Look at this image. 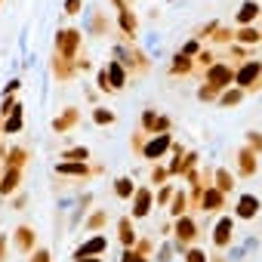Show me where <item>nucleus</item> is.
<instances>
[{"label": "nucleus", "mask_w": 262, "mask_h": 262, "mask_svg": "<svg viewBox=\"0 0 262 262\" xmlns=\"http://www.w3.org/2000/svg\"><path fill=\"white\" fill-rule=\"evenodd\" d=\"M108 77H111V80H114V90H117V86H120V83H123V71H120V68H117V65H114V62H111V68H108Z\"/></svg>", "instance_id": "obj_6"}, {"label": "nucleus", "mask_w": 262, "mask_h": 262, "mask_svg": "<svg viewBox=\"0 0 262 262\" xmlns=\"http://www.w3.org/2000/svg\"><path fill=\"white\" fill-rule=\"evenodd\" d=\"M164 148H167V139H155V142L145 148V155H148V158H155V155H161Z\"/></svg>", "instance_id": "obj_5"}, {"label": "nucleus", "mask_w": 262, "mask_h": 262, "mask_svg": "<svg viewBox=\"0 0 262 262\" xmlns=\"http://www.w3.org/2000/svg\"><path fill=\"white\" fill-rule=\"evenodd\" d=\"M129 191H133V188H129V179H120V182H117V194H123V198H126Z\"/></svg>", "instance_id": "obj_7"}, {"label": "nucleus", "mask_w": 262, "mask_h": 262, "mask_svg": "<svg viewBox=\"0 0 262 262\" xmlns=\"http://www.w3.org/2000/svg\"><path fill=\"white\" fill-rule=\"evenodd\" d=\"M31 262H50V253H47V250H37V253L31 256Z\"/></svg>", "instance_id": "obj_9"}, {"label": "nucleus", "mask_w": 262, "mask_h": 262, "mask_svg": "<svg viewBox=\"0 0 262 262\" xmlns=\"http://www.w3.org/2000/svg\"><path fill=\"white\" fill-rule=\"evenodd\" d=\"M93 262H96V259H93Z\"/></svg>", "instance_id": "obj_11"}, {"label": "nucleus", "mask_w": 262, "mask_h": 262, "mask_svg": "<svg viewBox=\"0 0 262 262\" xmlns=\"http://www.w3.org/2000/svg\"><path fill=\"white\" fill-rule=\"evenodd\" d=\"M22 126V114H19V105L13 108V117L7 120V133H16V129Z\"/></svg>", "instance_id": "obj_4"}, {"label": "nucleus", "mask_w": 262, "mask_h": 262, "mask_svg": "<svg viewBox=\"0 0 262 262\" xmlns=\"http://www.w3.org/2000/svg\"><path fill=\"white\" fill-rule=\"evenodd\" d=\"M74 43H77V34H74V31H65V34H59V50L71 53V50H74Z\"/></svg>", "instance_id": "obj_3"}, {"label": "nucleus", "mask_w": 262, "mask_h": 262, "mask_svg": "<svg viewBox=\"0 0 262 262\" xmlns=\"http://www.w3.org/2000/svg\"><path fill=\"white\" fill-rule=\"evenodd\" d=\"M19 188V167H13L7 176H4V182H0V194H13Z\"/></svg>", "instance_id": "obj_1"}, {"label": "nucleus", "mask_w": 262, "mask_h": 262, "mask_svg": "<svg viewBox=\"0 0 262 262\" xmlns=\"http://www.w3.org/2000/svg\"><path fill=\"white\" fill-rule=\"evenodd\" d=\"M77 7H80V0H68V13H77Z\"/></svg>", "instance_id": "obj_10"}, {"label": "nucleus", "mask_w": 262, "mask_h": 262, "mask_svg": "<svg viewBox=\"0 0 262 262\" xmlns=\"http://www.w3.org/2000/svg\"><path fill=\"white\" fill-rule=\"evenodd\" d=\"M13 237H16V247H19V250H28V247H31V241H34V237H31V228H28V225L16 228V234H13Z\"/></svg>", "instance_id": "obj_2"}, {"label": "nucleus", "mask_w": 262, "mask_h": 262, "mask_svg": "<svg viewBox=\"0 0 262 262\" xmlns=\"http://www.w3.org/2000/svg\"><path fill=\"white\" fill-rule=\"evenodd\" d=\"M96 120H99V123H108V120H114V114H108L105 108H99V111H96Z\"/></svg>", "instance_id": "obj_8"}]
</instances>
